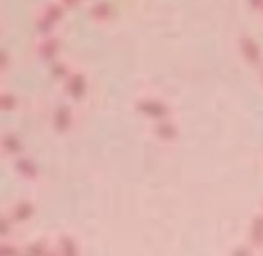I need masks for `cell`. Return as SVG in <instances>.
Instances as JSON below:
<instances>
[{
	"label": "cell",
	"mask_w": 263,
	"mask_h": 256,
	"mask_svg": "<svg viewBox=\"0 0 263 256\" xmlns=\"http://www.w3.org/2000/svg\"><path fill=\"white\" fill-rule=\"evenodd\" d=\"M70 122H72V113H70L68 107L61 106L58 107V111H55L54 115V125L58 131H66V129L70 127Z\"/></svg>",
	"instance_id": "cell-1"
},
{
	"label": "cell",
	"mask_w": 263,
	"mask_h": 256,
	"mask_svg": "<svg viewBox=\"0 0 263 256\" xmlns=\"http://www.w3.org/2000/svg\"><path fill=\"white\" fill-rule=\"evenodd\" d=\"M66 92L73 99H79L84 94V79L81 76H70L66 81Z\"/></svg>",
	"instance_id": "cell-2"
},
{
	"label": "cell",
	"mask_w": 263,
	"mask_h": 256,
	"mask_svg": "<svg viewBox=\"0 0 263 256\" xmlns=\"http://www.w3.org/2000/svg\"><path fill=\"white\" fill-rule=\"evenodd\" d=\"M0 145L7 154H16L22 151V142L18 140L16 135H6L2 138V142H0Z\"/></svg>",
	"instance_id": "cell-3"
},
{
	"label": "cell",
	"mask_w": 263,
	"mask_h": 256,
	"mask_svg": "<svg viewBox=\"0 0 263 256\" xmlns=\"http://www.w3.org/2000/svg\"><path fill=\"white\" fill-rule=\"evenodd\" d=\"M16 170L22 174V176H27V177H36V165L31 161L29 158H22L16 161Z\"/></svg>",
	"instance_id": "cell-4"
},
{
	"label": "cell",
	"mask_w": 263,
	"mask_h": 256,
	"mask_svg": "<svg viewBox=\"0 0 263 256\" xmlns=\"http://www.w3.org/2000/svg\"><path fill=\"white\" fill-rule=\"evenodd\" d=\"M32 213H34V208H32L31 203H20L13 211L16 221H27V218L32 217Z\"/></svg>",
	"instance_id": "cell-5"
},
{
	"label": "cell",
	"mask_w": 263,
	"mask_h": 256,
	"mask_svg": "<svg viewBox=\"0 0 263 256\" xmlns=\"http://www.w3.org/2000/svg\"><path fill=\"white\" fill-rule=\"evenodd\" d=\"M58 49H59V45H58V40H47L45 43H42L40 45V54L43 56L45 59H52L55 54H58Z\"/></svg>",
	"instance_id": "cell-6"
},
{
	"label": "cell",
	"mask_w": 263,
	"mask_h": 256,
	"mask_svg": "<svg viewBox=\"0 0 263 256\" xmlns=\"http://www.w3.org/2000/svg\"><path fill=\"white\" fill-rule=\"evenodd\" d=\"M43 16H45L47 20L52 22V24H55L58 20H61V16H63V7L58 6V4H50V6L47 7V11H45V14H43Z\"/></svg>",
	"instance_id": "cell-7"
},
{
	"label": "cell",
	"mask_w": 263,
	"mask_h": 256,
	"mask_svg": "<svg viewBox=\"0 0 263 256\" xmlns=\"http://www.w3.org/2000/svg\"><path fill=\"white\" fill-rule=\"evenodd\" d=\"M61 247H63V253L65 254H76V244H73L72 239H63L61 240Z\"/></svg>",
	"instance_id": "cell-8"
},
{
	"label": "cell",
	"mask_w": 263,
	"mask_h": 256,
	"mask_svg": "<svg viewBox=\"0 0 263 256\" xmlns=\"http://www.w3.org/2000/svg\"><path fill=\"white\" fill-rule=\"evenodd\" d=\"M14 107V99L11 95H0V109H11Z\"/></svg>",
	"instance_id": "cell-9"
},
{
	"label": "cell",
	"mask_w": 263,
	"mask_h": 256,
	"mask_svg": "<svg viewBox=\"0 0 263 256\" xmlns=\"http://www.w3.org/2000/svg\"><path fill=\"white\" fill-rule=\"evenodd\" d=\"M52 74H55L58 77H63L68 74V70H66V66L63 65V63H55V65L52 66Z\"/></svg>",
	"instance_id": "cell-10"
},
{
	"label": "cell",
	"mask_w": 263,
	"mask_h": 256,
	"mask_svg": "<svg viewBox=\"0 0 263 256\" xmlns=\"http://www.w3.org/2000/svg\"><path fill=\"white\" fill-rule=\"evenodd\" d=\"M9 233V221H6V218L0 217V235H7Z\"/></svg>",
	"instance_id": "cell-11"
},
{
	"label": "cell",
	"mask_w": 263,
	"mask_h": 256,
	"mask_svg": "<svg viewBox=\"0 0 263 256\" xmlns=\"http://www.w3.org/2000/svg\"><path fill=\"white\" fill-rule=\"evenodd\" d=\"M6 66H7V56L0 50V70H4Z\"/></svg>",
	"instance_id": "cell-12"
},
{
	"label": "cell",
	"mask_w": 263,
	"mask_h": 256,
	"mask_svg": "<svg viewBox=\"0 0 263 256\" xmlns=\"http://www.w3.org/2000/svg\"><path fill=\"white\" fill-rule=\"evenodd\" d=\"M0 253H14V249H11V247H2V246H0Z\"/></svg>",
	"instance_id": "cell-13"
},
{
	"label": "cell",
	"mask_w": 263,
	"mask_h": 256,
	"mask_svg": "<svg viewBox=\"0 0 263 256\" xmlns=\"http://www.w3.org/2000/svg\"><path fill=\"white\" fill-rule=\"evenodd\" d=\"M63 2H65L66 6H76V4L79 2V0H63Z\"/></svg>",
	"instance_id": "cell-14"
}]
</instances>
